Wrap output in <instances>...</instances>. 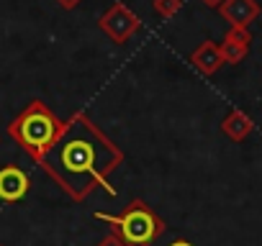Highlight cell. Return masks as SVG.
<instances>
[{
  "mask_svg": "<svg viewBox=\"0 0 262 246\" xmlns=\"http://www.w3.org/2000/svg\"><path fill=\"white\" fill-rule=\"evenodd\" d=\"M121 164L123 152L85 110H77L62 120L54 144L39 159V167L77 203H82L95 187L116 195L111 172Z\"/></svg>",
  "mask_w": 262,
  "mask_h": 246,
  "instance_id": "6da1fadb",
  "label": "cell"
},
{
  "mask_svg": "<svg viewBox=\"0 0 262 246\" xmlns=\"http://www.w3.org/2000/svg\"><path fill=\"white\" fill-rule=\"evenodd\" d=\"M62 120L54 115V110L44 100H31L11 123H8V136L39 164V159L49 152L59 134Z\"/></svg>",
  "mask_w": 262,
  "mask_h": 246,
  "instance_id": "7a4b0ae2",
  "label": "cell"
},
{
  "mask_svg": "<svg viewBox=\"0 0 262 246\" xmlns=\"http://www.w3.org/2000/svg\"><path fill=\"white\" fill-rule=\"evenodd\" d=\"M95 220L108 223L111 233H116L126 246H152L165 233V220L144 200H131L118 215L98 210Z\"/></svg>",
  "mask_w": 262,
  "mask_h": 246,
  "instance_id": "3957f363",
  "label": "cell"
},
{
  "mask_svg": "<svg viewBox=\"0 0 262 246\" xmlns=\"http://www.w3.org/2000/svg\"><path fill=\"white\" fill-rule=\"evenodd\" d=\"M98 26H100V31H103L113 44H126L131 36L142 29V21H139V16L131 11L128 6L113 3V6L100 16Z\"/></svg>",
  "mask_w": 262,
  "mask_h": 246,
  "instance_id": "277c9868",
  "label": "cell"
},
{
  "mask_svg": "<svg viewBox=\"0 0 262 246\" xmlns=\"http://www.w3.org/2000/svg\"><path fill=\"white\" fill-rule=\"evenodd\" d=\"M219 13L229 23V29H249L259 18L262 8L257 0H224L219 6Z\"/></svg>",
  "mask_w": 262,
  "mask_h": 246,
  "instance_id": "5b68a950",
  "label": "cell"
},
{
  "mask_svg": "<svg viewBox=\"0 0 262 246\" xmlns=\"http://www.w3.org/2000/svg\"><path fill=\"white\" fill-rule=\"evenodd\" d=\"M29 187H31V180L21 167L16 164L0 167V200L3 203H18L21 198H26Z\"/></svg>",
  "mask_w": 262,
  "mask_h": 246,
  "instance_id": "8992f818",
  "label": "cell"
},
{
  "mask_svg": "<svg viewBox=\"0 0 262 246\" xmlns=\"http://www.w3.org/2000/svg\"><path fill=\"white\" fill-rule=\"evenodd\" d=\"M249 46H252V34L249 29H229L219 44V52H221V59L224 64H242L249 54Z\"/></svg>",
  "mask_w": 262,
  "mask_h": 246,
  "instance_id": "52a82bcc",
  "label": "cell"
},
{
  "mask_svg": "<svg viewBox=\"0 0 262 246\" xmlns=\"http://www.w3.org/2000/svg\"><path fill=\"white\" fill-rule=\"evenodd\" d=\"M252 131H254V120L244 110H239V108H231L224 115V120H221V134L226 139H231L234 144H242Z\"/></svg>",
  "mask_w": 262,
  "mask_h": 246,
  "instance_id": "ba28073f",
  "label": "cell"
},
{
  "mask_svg": "<svg viewBox=\"0 0 262 246\" xmlns=\"http://www.w3.org/2000/svg\"><path fill=\"white\" fill-rule=\"evenodd\" d=\"M190 64H193V69H195V72H201V75H206V77L216 75V72H219V67L224 64L221 52H219V44H216V41H211V39H206V41H203V44L190 54Z\"/></svg>",
  "mask_w": 262,
  "mask_h": 246,
  "instance_id": "9c48e42d",
  "label": "cell"
},
{
  "mask_svg": "<svg viewBox=\"0 0 262 246\" xmlns=\"http://www.w3.org/2000/svg\"><path fill=\"white\" fill-rule=\"evenodd\" d=\"M152 8L160 18H175L183 8V0H152Z\"/></svg>",
  "mask_w": 262,
  "mask_h": 246,
  "instance_id": "30bf717a",
  "label": "cell"
},
{
  "mask_svg": "<svg viewBox=\"0 0 262 246\" xmlns=\"http://www.w3.org/2000/svg\"><path fill=\"white\" fill-rule=\"evenodd\" d=\"M95 246H126V243H123V241H121L116 233H111V231H108V233H105V236H103V238H100Z\"/></svg>",
  "mask_w": 262,
  "mask_h": 246,
  "instance_id": "8fae6325",
  "label": "cell"
},
{
  "mask_svg": "<svg viewBox=\"0 0 262 246\" xmlns=\"http://www.w3.org/2000/svg\"><path fill=\"white\" fill-rule=\"evenodd\" d=\"M80 3H82V0H57V6L64 8V11H75Z\"/></svg>",
  "mask_w": 262,
  "mask_h": 246,
  "instance_id": "7c38bea8",
  "label": "cell"
},
{
  "mask_svg": "<svg viewBox=\"0 0 262 246\" xmlns=\"http://www.w3.org/2000/svg\"><path fill=\"white\" fill-rule=\"evenodd\" d=\"M170 246H195V243H190V241H185V238H178V241H172Z\"/></svg>",
  "mask_w": 262,
  "mask_h": 246,
  "instance_id": "4fadbf2b",
  "label": "cell"
},
{
  "mask_svg": "<svg viewBox=\"0 0 262 246\" xmlns=\"http://www.w3.org/2000/svg\"><path fill=\"white\" fill-rule=\"evenodd\" d=\"M203 3H206V6H211V8H219V6L224 3V0H203Z\"/></svg>",
  "mask_w": 262,
  "mask_h": 246,
  "instance_id": "5bb4252c",
  "label": "cell"
},
{
  "mask_svg": "<svg viewBox=\"0 0 262 246\" xmlns=\"http://www.w3.org/2000/svg\"><path fill=\"white\" fill-rule=\"evenodd\" d=\"M0 246H3V243H0Z\"/></svg>",
  "mask_w": 262,
  "mask_h": 246,
  "instance_id": "9a60e30c",
  "label": "cell"
}]
</instances>
